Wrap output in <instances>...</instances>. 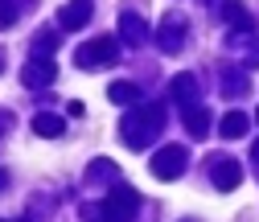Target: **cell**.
Instances as JSON below:
<instances>
[{
	"label": "cell",
	"mask_w": 259,
	"mask_h": 222,
	"mask_svg": "<svg viewBox=\"0 0 259 222\" xmlns=\"http://www.w3.org/2000/svg\"><path fill=\"white\" fill-rule=\"evenodd\" d=\"M160 123H165V107H156V103L136 107L132 119L123 123V144H127V148H144V144L160 132Z\"/></svg>",
	"instance_id": "cell-1"
},
{
	"label": "cell",
	"mask_w": 259,
	"mask_h": 222,
	"mask_svg": "<svg viewBox=\"0 0 259 222\" xmlns=\"http://www.w3.org/2000/svg\"><path fill=\"white\" fill-rule=\"evenodd\" d=\"M185 161H189V152H185L181 144H169V148H160V152L152 156V173H156L160 181H173V177H181Z\"/></svg>",
	"instance_id": "cell-2"
},
{
	"label": "cell",
	"mask_w": 259,
	"mask_h": 222,
	"mask_svg": "<svg viewBox=\"0 0 259 222\" xmlns=\"http://www.w3.org/2000/svg\"><path fill=\"white\" fill-rule=\"evenodd\" d=\"M136 189H127V185H119L115 189V194L107 198V206H103V222H127V218H132L136 214Z\"/></svg>",
	"instance_id": "cell-3"
},
{
	"label": "cell",
	"mask_w": 259,
	"mask_h": 222,
	"mask_svg": "<svg viewBox=\"0 0 259 222\" xmlns=\"http://www.w3.org/2000/svg\"><path fill=\"white\" fill-rule=\"evenodd\" d=\"M210 181H214L218 194H231V189H239V181H243L239 161H231V156H218V161L210 165Z\"/></svg>",
	"instance_id": "cell-4"
},
{
	"label": "cell",
	"mask_w": 259,
	"mask_h": 222,
	"mask_svg": "<svg viewBox=\"0 0 259 222\" xmlns=\"http://www.w3.org/2000/svg\"><path fill=\"white\" fill-rule=\"evenodd\" d=\"M156 41H160V50H165V54H181V46H185V17L169 13V21L160 25Z\"/></svg>",
	"instance_id": "cell-5"
},
{
	"label": "cell",
	"mask_w": 259,
	"mask_h": 222,
	"mask_svg": "<svg viewBox=\"0 0 259 222\" xmlns=\"http://www.w3.org/2000/svg\"><path fill=\"white\" fill-rule=\"evenodd\" d=\"M115 58V41L103 37V41H91L78 50V66H95V62H111Z\"/></svg>",
	"instance_id": "cell-6"
},
{
	"label": "cell",
	"mask_w": 259,
	"mask_h": 222,
	"mask_svg": "<svg viewBox=\"0 0 259 222\" xmlns=\"http://www.w3.org/2000/svg\"><path fill=\"white\" fill-rule=\"evenodd\" d=\"M222 21L231 25V29H239V33H255V17L247 9H239V5H226L222 9Z\"/></svg>",
	"instance_id": "cell-7"
},
{
	"label": "cell",
	"mask_w": 259,
	"mask_h": 222,
	"mask_svg": "<svg viewBox=\"0 0 259 222\" xmlns=\"http://www.w3.org/2000/svg\"><path fill=\"white\" fill-rule=\"evenodd\" d=\"M222 136H226V140L247 136V115H243V111H226V115H222Z\"/></svg>",
	"instance_id": "cell-8"
},
{
	"label": "cell",
	"mask_w": 259,
	"mask_h": 222,
	"mask_svg": "<svg viewBox=\"0 0 259 222\" xmlns=\"http://www.w3.org/2000/svg\"><path fill=\"white\" fill-rule=\"evenodd\" d=\"M87 17H91V5H87V0H74L70 9H62V25H66V29L87 25Z\"/></svg>",
	"instance_id": "cell-9"
},
{
	"label": "cell",
	"mask_w": 259,
	"mask_h": 222,
	"mask_svg": "<svg viewBox=\"0 0 259 222\" xmlns=\"http://www.w3.org/2000/svg\"><path fill=\"white\" fill-rule=\"evenodd\" d=\"M185 128H189L193 136H206V128H210V111H206V107H189V111H185Z\"/></svg>",
	"instance_id": "cell-10"
},
{
	"label": "cell",
	"mask_w": 259,
	"mask_h": 222,
	"mask_svg": "<svg viewBox=\"0 0 259 222\" xmlns=\"http://www.w3.org/2000/svg\"><path fill=\"white\" fill-rule=\"evenodd\" d=\"M193 95H198V78H193V74H181V78H173V99H177V103L193 99Z\"/></svg>",
	"instance_id": "cell-11"
},
{
	"label": "cell",
	"mask_w": 259,
	"mask_h": 222,
	"mask_svg": "<svg viewBox=\"0 0 259 222\" xmlns=\"http://www.w3.org/2000/svg\"><path fill=\"white\" fill-rule=\"evenodd\" d=\"M54 78V66H50V62H29V66H25V82L29 86H33V82H50Z\"/></svg>",
	"instance_id": "cell-12"
},
{
	"label": "cell",
	"mask_w": 259,
	"mask_h": 222,
	"mask_svg": "<svg viewBox=\"0 0 259 222\" xmlns=\"http://www.w3.org/2000/svg\"><path fill=\"white\" fill-rule=\"evenodd\" d=\"M33 132L37 136H58V132H66V123H62L58 115H37L33 119Z\"/></svg>",
	"instance_id": "cell-13"
},
{
	"label": "cell",
	"mask_w": 259,
	"mask_h": 222,
	"mask_svg": "<svg viewBox=\"0 0 259 222\" xmlns=\"http://www.w3.org/2000/svg\"><path fill=\"white\" fill-rule=\"evenodd\" d=\"M119 25H123V37L132 41V46H136V41H144V21H140V17L123 13V21H119Z\"/></svg>",
	"instance_id": "cell-14"
},
{
	"label": "cell",
	"mask_w": 259,
	"mask_h": 222,
	"mask_svg": "<svg viewBox=\"0 0 259 222\" xmlns=\"http://www.w3.org/2000/svg\"><path fill=\"white\" fill-rule=\"evenodd\" d=\"M111 99H115V103H136L140 91H136L132 82H115V86H111Z\"/></svg>",
	"instance_id": "cell-15"
},
{
	"label": "cell",
	"mask_w": 259,
	"mask_h": 222,
	"mask_svg": "<svg viewBox=\"0 0 259 222\" xmlns=\"http://www.w3.org/2000/svg\"><path fill=\"white\" fill-rule=\"evenodd\" d=\"M222 91L239 99V95H247V78H243V74H226V78H222Z\"/></svg>",
	"instance_id": "cell-16"
},
{
	"label": "cell",
	"mask_w": 259,
	"mask_h": 222,
	"mask_svg": "<svg viewBox=\"0 0 259 222\" xmlns=\"http://www.w3.org/2000/svg\"><path fill=\"white\" fill-rule=\"evenodd\" d=\"M251 161H255V165H259V140H255V148H251Z\"/></svg>",
	"instance_id": "cell-17"
},
{
	"label": "cell",
	"mask_w": 259,
	"mask_h": 222,
	"mask_svg": "<svg viewBox=\"0 0 259 222\" xmlns=\"http://www.w3.org/2000/svg\"><path fill=\"white\" fill-rule=\"evenodd\" d=\"M0 185H5V173H0Z\"/></svg>",
	"instance_id": "cell-18"
},
{
	"label": "cell",
	"mask_w": 259,
	"mask_h": 222,
	"mask_svg": "<svg viewBox=\"0 0 259 222\" xmlns=\"http://www.w3.org/2000/svg\"><path fill=\"white\" fill-rule=\"evenodd\" d=\"M255 119H259V111H255Z\"/></svg>",
	"instance_id": "cell-19"
}]
</instances>
